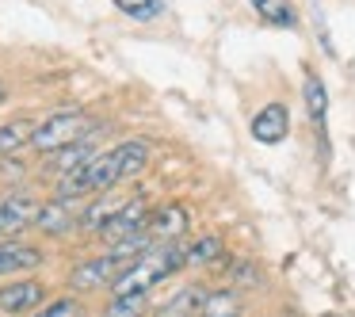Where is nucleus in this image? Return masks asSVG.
Masks as SVG:
<instances>
[{
  "mask_svg": "<svg viewBox=\"0 0 355 317\" xmlns=\"http://www.w3.org/2000/svg\"><path fill=\"white\" fill-rule=\"evenodd\" d=\"M4 96H8V92H4V85H0V103H4Z\"/></svg>",
  "mask_w": 355,
  "mask_h": 317,
  "instance_id": "23",
  "label": "nucleus"
},
{
  "mask_svg": "<svg viewBox=\"0 0 355 317\" xmlns=\"http://www.w3.org/2000/svg\"><path fill=\"white\" fill-rule=\"evenodd\" d=\"M42 302H46V286L39 279H16V283L0 286V314H8V317L31 314Z\"/></svg>",
  "mask_w": 355,
  "mask_h": 317,
  "instance_id": "6",
  "label": "nucleus"
},
{
  "mask_svg": "<svg viewBox=\"0 0 355 317\" xmlns=\"http://www.w3.org/2000/svg\"><path fill=\"white\" fill-rule=\"evenodd\" d=\"M149 164V142L130 138L119 142L115 149H103L92 161H85L80 169L65 172L58 184V199H77V195H107L115 184L134 180Z\"/></svg>",
  "mask_w": 355,
  "mask_h": 317,
  "instance_id": "1",
  "label": "nucleus"
},
{
  "mask_svg": "<svg viewBox=\"0 0 355 317\" xmlns=\"http://www.w3.org/2000/svg\"><path fill=\"white\" fill-rule=\"evenodd\" d=\"M149 218H153L149 203L146 199H130V203H123V207L107 218V225L100 230V237L111 245V241H123V237H134V233H146L149 230Z\"/></svg>",
  "mask_w": 355,
  "mask_h": 317,
  "instance_id": "4",
  "label": "nucleus"
},
{
  "mask_svg": "<svg viewBox=\"0 0 355 317\" xmlns=\"http://www.w3.org/2000/svg\"><path fill=\"white\" fill-rule=\"evenodd\" d=\"M35 138V123L31 119H12V123L0 126V157H12L19 153L24 146H31Z\"/></svg>",
  "mask_w": 355,
  "mask_h": 317,
  "instance_id": "13",
  "label": "nucleus"
},
{
  "mask_svg": "<svg viewBox=\"0 0 355 317\" xmlns=\"http://www.w3.org/2000/svg\"><path fill=\"white\" fill-rule=\"evenodd\" d=\"M35 317H85V306H80V298H54Z\"/></svg>",
  "mask_w": 355,
  "mask_h": 317,
  "instance_id": "21",
  "label": "nucleus"
},
{
  "mask_svg": "<svg viewBox=\"0 0 355 317\" xmlns=\"http://www.w3.org/2000/svg\"><path fill=\"white\" fill-rule=\"evenodd\" d=\"M202 298H207L202 286H184V291H176L161 309H157V317H199L202 314Z\"/></svg>",
  "mask_w": 355,
  "mask_h": 317,
  "instance_id": "12",
  "label": "nucleus"
},
{
  "mask_svg": "<svg viewBox=\"0 0 355 317\" xmlns=\"http://www.w3.org/2000/svg\"><path fill=\"white\" fill-rule=\"evenodd\" d=\"M306 111L317 126H324V111H329V92H324V80L306 73Z\"/></svg>",
  "mask_w": 355,
  "mask_h": 317,
  "instance_id": "15",
  "label": "nucleus"
},
{
  "mask_svg": "<svg viewBox=\"0 0 355 317\" xmlns=\"http://www.w3.org/2000/svg\"><path fill=\"white\" fill-rule=\"evenodd\" d=\"M126 264L119 260V256H96V260H85V264H77V268L69 271V286L73 291H96V286H103V283H115V275L123 271Z\"/></svg>",
  "mask_w": 355,
  "mask_h": 317,
  "instance_id": "5",
  "label": "nucleus"
},
{
  "mask_svg": "<svg viewBox=\"0 0 355 317\" xmlns=\"http://www.w3.org/2000/svg\"><path fill=\"white\" fill-rule=\"evenodd\" d=\"M80 218L73 214V207H69V199H50V203H42L39 207V218H35V225H39L42 233H65V230H73Z\"/></svg>",
  "mask_w": 355,
  "mask_h": 317,
  "instance_id": "11",
  "label": "nucleus"
},
{
  "mask_svg": "<svg viewBox=\"0 0 355 317\" xmlns=\"http://www.w3.org/2000/svg\"><path fill=\"white\" fill-rule=\"evenodd\" d=\"M252 8L275 27H294V4L286 0H252Z\"/></svg>",
  "mask_w": 355,
  "mask_h": 317,
  "instance_id": "17",
  "label": "nucleus"
},
{
  "mask_svg": "<svg viewBox=\"0 0 355 317\" xmlns=\"http://www.w3.org/2000/svg\"><path fill=\"white\" fill-rule=\"evenodd\" d=\"M96 130H100V123H96L92 115H85V111H54V115H46L42 123H35L31 146L39 149V153H58V149H65V146H77V142L92 138Z\"/></svg>",
  "mask_w": 355,
  "mask_h": 317,
  "instance_id": "3",
  "label": "nucleus"
},
{
  "mask_svg": "<svg viewBox=\"0 0 355 317\" xmlns=\"http://www.w3.org/2000/svg\"><path fill=\"white\" fill-rule=\"evenodd\" d=\"M141 309H146V294H123V298H111L103 317H141Z\"/></svg>",
  "mask_w": 355,
  "mask_h": 317,
  "instance_id": "20",
  "label": "nucleus"
},
{
  "mask_svg": "<svg viewBox=\"0 0 355 317\" xmlns=\"http://www.w3.org/2000/svg\"><path fill=\"white\" fill-rule=\"evenodd\" d=\"M39 207L42 203H35L31 195H8V199H0V237H12V233L35 225Z\"/></svg>",
  "mask_w": 355,
  "mask_h": 317,
  "instance_id": "7",
  "label": "nucleus"
},
{
  "mask_svg": "<svg viewBox=\"0 0 355 317\" xmlns=\"http://www.w3.org/2000/svg\"><path fill=\"white\" fill-rule=\"evenodd\" d=\"M92 142H77V146H65V149H58V161H54V169L58 172H62V176H65V172H73V169H80V164H85V161H92Z\"/></svg>",
  "mask_w": 355,
  "mask_h": 317,
  "instance_id": "16",
  "label": "nucleus"
},
{
  "mask_svg": "<svg viewBox=\"0 0 355 317\" xmlns=\"http://www.w3.org/2000/svg\"><path fill=\"white\" fill-rule=\"evenodd\" d=\"M230 275L241 279V283H256V279H260V271H256V264H245V260H241V264H233V268H230Z\"/></svg>",
  "mask_w": 355,
  "mask_h": 317,
  "instance_id": "22",
  "label": "nucleus"
},
{
  "mask_svg": "<svg viewBox=\"0 0 355 317\" xmlns=\"http://www.w3.org/2000/svg\"><path fill=\"white\" fill-rule=\"evenodd\" d=\"M42 264V252L24 241H0V275H16V271H31Z\"/></svg>",
  "mask_w": 355,
  "mask_h": 317,
  "instance_id": "10",
  "label": "nucleus"
},
{
  "mask_svg": "<svg viewBox=\"0 0 355 317\" xmlns=\"http://www.w3.org/2000/svg\"><path fill=\"white\" fill-rule=\"evenodd\" d=\"M115 8L134 19H157L164 12V0H115Z\"/></svg>",
  "mask_w": 355,
  "mask_h": 317,
  "instance_id": "19",
  "label": "nucleus"
},
{
  "mask_svg": "<svg viewBox=\"0 0 355 317\" xmlns=\"http://www.w3.org/2000/svg\"><path fill=\"white\" fill-rule=\"evenodd\" d=\"M218 256H222V237L218 233H207V237H199L195 245H187V264H214Z\"/></svg>",
  "mask_w": 355,
  "mask_h": 317,
  "instance_id": "18",
  "label": "nucleus"
},
{
  "mask_svg": "<svg viewBox=\"0 0 355 317\" xmlns=\"http://www.w3.org/2000/svg\"><path fill=\"white\" fill-rule=\"evenodd\" d=\"M199 317H241V294L233 286H222V291H207L202 298V314Z\"/></svg>",
  "mask_w": 355,
  "mask_h": 317,
  "instance_id": "14",
  "label": "nucleus"
},
{
  "mask_svg": "<svg viewBox=\"0 0 355 317\" xmlns=\"http://www.w3.org/2000/svg\"><path fill=\"white\" fill-rule=\"evenodd\" d=\"M286 130H291V115H286L283 103H268V108H263L260 115L252 119V138L263 142V146H275V142H283Z\"/></svg>",
  "mask_w": 355,
  "mask_h": 317,
  "instance_id": "8",
  "label": "nucleus"
},
{
  "mask_svg": "<svg viewBox=\"0 0 355 317\" xmlns=\"http://www.w3.org/2000/svg\"><path fill=\"white\" fill-rule=\"evenodd\" d=\"M187 264V245L180 241H157L146 256H138L134 264H126L123 271L111 283V298H123V294H149L157 283L180 271Z\"/></svg>",
  "mask_w": 355,
  "mask_h": 317,
  "instance_id": "2",
  "label": "nucleus"
},
{
  "mask_svg": "<svg viewBox=\"0 0 355 317\" xmlns=\"http://www.w3.org/2000/svg\"><path fill=\"white\" fill-rule=\"evenodd\" d=\"M187 210L180 207V203H172V207H161L153 210V218H149V237L153 241H180L187 230Z\"/></svg>",
  "mask_w": 355,
  "mask_h": 317,
  "instance_id": "9",
  "label": "nucleus"
}]
</instances>
